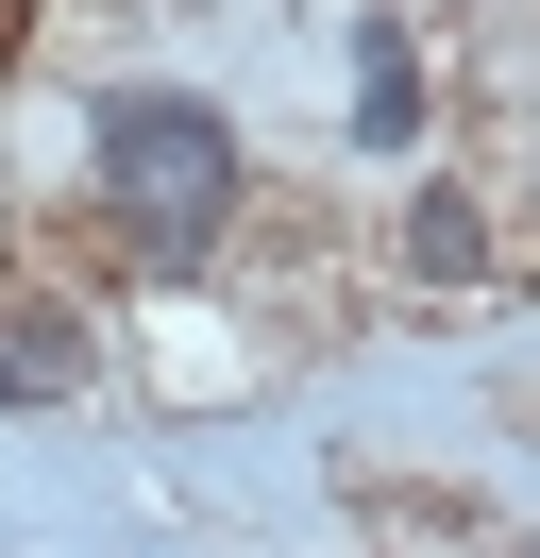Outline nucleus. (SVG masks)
Here are the masks:
<instances>
[{
  "mask_svg": "<svg viewBox=\"0 0 540 558\" xmlns=\"http://www.w3.org/2000/svg\"><path fill=\"white\" fill-rule=\"evenodd\" d=\"M17 35H34V0H0V69H17Z\"/></svg>",
  "mask_w": 540,
  "mask_h": 558,
  "instance_id": "39448f33",
  "label": "nucleus"
},
{
  "mask_svg": "<svg viewBox=\"0 0 540 558\" xmlns=\"http://www.w3.org/2000/svg\"><path fill=\"white\" fill-rule=\"evenodd\" d=\"M439 136V69H422V35H405L389 0L355 17V153H422Z\"/></svg>",
  "mask_w": 540,
  "mask_h": 558,
  "instance_id": "7ed1b4c3",
  "label": "nucleus"
},
{
  "mask_svg": "<svg viewBox=\"0 0 540 558\" xmlns=\"http://www.w3.org/2000/svg\"><path fill=\"white\" fill-rule=\"evenodd\" d=\"M389 271H405V288H490V204H472L456 170H422L405 220H389Z\"/></svg>",
  "mask_w": 540,
  "mask_h": 558,
  "instance_id": "20e7f679",
  "label": "nucleus"
},
{
  "mask_svg": "<svg viewBox=\"0 0 540 558\" xmlns=\"http://www.w3.org/2000/svg\"><path fill=\"white\" fill-rule=\"evenodd\" d=\"M524 186H540V119H524Z\"/></svg>",
  "mask_w": 540,
  "mask_h": 558,
  "instance_id": "423d86ee",
  "label": "nucleus"
},
{
  "mask_svg": "<svg viewBox=\"0 0 540 558\" xmlns=\"http://www.w3.org/2000/svg\"><path fill=\"white\" fill-rule=\"evenodd\" d=\"M85 204L135 271H220L254 220V153L202 85H101L85 102Z\"/></svg>",
  "mask_w": 540,
  "mask_h": 558,
  "instance_id": "f257e3e1",
  "label": "nucleus"
},
{
  "mask_svg": "<svg viewBox=\"0 0 540 558\" xmlns=\"http://www.w3.org/2000/svg\"><path fill=\"white\" fill-rule=\"evenodd\" d=\"M101 373V322L68 305V288H34V271H0V407H68V389Z\"/></svg>",
  "mask_w": 540,
  "mask_h": 558,
  "instance_id": "f03ea898",
  "label": "nucleus"
}]
</instances>
